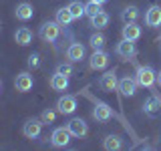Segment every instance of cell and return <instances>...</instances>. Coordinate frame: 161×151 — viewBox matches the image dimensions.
I'll return each mask as SVG.
<instances>
[{
	"instance_id": "6da1fadb",
	"label": "cell",
	"mask_w": 161,
	"mask_h": 151,
	"mask_svg": "<svg viewBox=\"0 0 161 151\" xmlns=\"http://www.w3.org/2000/svg\"><path fill=\"white\" fill-rule=\"evenodd\" d=\"M135 79H137V85L139 87H153L157 83V73H155L151 67L147 64H139L137 70H135Z\"/></svg>"
},
{
	"instance_id": "7a4b0ae2",
	"label": "cell",
	"mask_w": 161,
	"mask_h": 151,
	"mask_svg": "<svg viewBox=\"0 0 161 151\" xmlns=\"http://www.w3.org/2000/svg\"><path fill=\"white\" fill-rule=\"evenodd\" d=\"M40 38L44 40V42H54V40L58 38L60 34V24L57 20H48V22H44L42 26H40Z\"/></svg>"
},
{
	"instance_id": "3957f363",
	"label": "cell",
	"mask_w": 161,
	"mask_h": 151,
	"mask_svg": "<svg viewBox=\"0 0 161 151\" xmlns=\"http://www.w3.org/2000/svg\"><path fill=\"white\" fill-rule=\"evenodd\" d=\"M115 53L119 54V59L121 60H131L137 54V47H135V42L133 40H127V38H123L121 42H117V48H115Z\"/></svg>"
},
{
	"instance_id": "277c9868",
	"label": "cell",
	"mask_w": 161,
	"mask_h": 151,
	"mask_svg": "<svg viewBox=\"0 0 161 151\" xmlns=\"http://www.w3.org/2000/svg\"><path fill=\"white\" fill-rule=\"evenodd\" d=\"M70 131L67 127H57L50 133V143L54 145V147H67V145L70 143Z\"/></svg>"
},
{
	"instance_id": "5b68a950",
	"label": "cell",
	"mask_w": 161,
	"mask_h": 151,
	"mask_svg": "<svg viewBox=\"0 0 161 151\" xmlns=\"http://www.w3.org/2000/svg\"><path fill=\"white\" fill-rule=\"evenodd\" d=\"M107 64H109V53H105L103 48L93 50V54L89 57V67L93 70H103L107 69Z\"/></svg>"
},
{
	"instance_id": "8992f818",
	"label": "cell",
	"mask_w": 161,
	"mask_h": 151,
	"mask_svg": "<svg viewBox=\"0 0 161 151\" xmlns=\"http://www.w3.org/2000/svg\"><path fill=\"white\" fill-rule=\"evenodd\" d=\"M99 85L103 91H107V93H113V91H117L119 87V81H117V70H107L105 75H101L99 79Z\"/></svg>"
},
{
	"instance_id": "52a82bcc",
	"label": "cell",
	"mask_w": 161,
	"mask_h": 151,
	"mask_svg": "<svg viewBox=\"0 0 161 151\" xmlns=\"http://www.w3.org/2000/svg\"><path fill=\"white\" fill-rule=\"evenodd\" d=\"M57 111L60 115H73L77 111V99L73 95H64L57 101Z\"/></svg>"
},
{
	"instance_id": "ba28073f",
	"label": "cell",
	"mask_w": 161,
	"mask_h": 151,
	"mask_svg": "<svg viewBox=\"0 0 161 151\" xmlns=\"http://www.w3.org/2000/svg\"><path fill=\"white\" fill-rule=\"evenodd\" d=\"M42 119H28L22 127V133L26 139H36L40 137V131H42Z\"/></svg>"
},
{
	"instance_id": "9c48e42d",
	"label": "cell",
	"mask_w": 161,
	"mask_h": 151,
	"mask_svg": "<svg viewBox=\"0 0 161 151\" xmlns=\"http://www.w3.org/2000/svg\"><path fill=\"white\" fill-rule=\"evenodd\" d=\"M93 117L97 121H101V123H107V121L113 119V109H111L107 103L97 101V103H95V109H93Z\"/></svg>"
},
{
	"instance_id": "30bf717a",
	"label": "cell",
	"mask_w": 161,
	"mask_h": 151,
	"mask_svg": "<svg viewBox=\"0 0 161 151\" xmlns=\"http://www.w3.org/2000/svg\"><path fill=\"white\" fill-rule=\"evenodd\" d=\"M137 79H131V77H123L119 81V87H117V91L123 97H133L135 93H137Z\"/></svg>"
},
{
	"instance_id": "8fae6325",
	"label": "cell",
	"mask_w": 161,
	"mask_h": 151,
	"mask_svg": "<svg viewBox=\"0 0 161 151\" xmlns=\"http://www.w3.org/2000/svg\"><path fill=\"white\" fill-rule=\"evenodd\" d=\"M67 129L70 131V135H73V137H77V139L85 137V135L89 133V125L85 123L83 119H70L69 123H67Z\"/></svg>"
},
{
	"instance_id": "7c38bea8",
	"label": "cell",
	"mask_w": 161,
	"mask_h": 151,
	"mask_svg": "<svg viewBox=\"0 0 161 151\" xmlns=\"http://www.w3.org/2000/svg\"><path fill=\"white\" fill-rule=\"evenodd\" d=\"M145 24H147L149 28L161 26V6L153 4V6L147 8V12H145Z\"/></svg>"
},
{
	"instance_id": "4fadbf2b",
	"label": "cell",
	"mask_w": 161,
	"mask_h": 151,
	"mask_svg": "<svg viewBox=\"0 0 161 151\" xmlns=\"http://www.w3.org/2000/svg\"><path fill=\"white\" fill-rule=\"evenodd\" d=\"M32 85H34V79H32V75L30 73H20L16 75V81H14V87H16L18 93H28L30 89H32Z\"/></svg>"
},
{
	"instance_id": "5bb4252c",
	"label": "cell",
	"mask_w": 161,
	"mask_h": 151,
	"mask_svg": "<svg viewBox=\"0 0 161 151\" xmlns=\"http://www.w3.org/2000/svg\"><path fill=\"white\" fill-rule=\"evenodd\" d=\"M121 34H123V38H127V40H139L141 38V26L137 22H127L123 26V30H121Z\"/></svg>"
},
{
	"instance_id": "9a60e30c",
	"label": "cell",
	"mask_w": 161,
	"mask_h": 151,
	"mask_svg": "<svg viewBox=\"0 0 161 151\" xmlns=\"http://www.w3.org/2000/svg\"><path fill=\"white\" fill-rule=\"evenodd\" d=\"M67 59L70 63H80V60L85 59V47L80 42H73L67 50Z\"/></svg>"
},
{
	"instance_id": "2e32d148",
	"label": "cell",
	"mask_w": 161,
	"mask_h": 151,
	"mask_svg": "<svg viewBox=\"0 0 161 151\" xmlns=\"http://www.w3.org/2000/svg\"><path fill=\"white\" fill-rule=\"evenodd\" d=\"M14 14H16L18 20L26 22V20H30L34 16V8H32V4H28V2H20L16 6V10H14Z\"/></svg>"
},
{
	"instance_id": "e0dca14e",
	"label": "cell",
	"mask_w": 161,
	"mask_h": 151,
	"mask_svg": "<svg viewBox=\"0 0 161 151\" xmlns=\"http://www.w3.org/2000/svg\"><path fill=\"white\" fill-rule=\"evenodd\" d=\"M50 89L53 91H67L69 89V77H64L60 73H54L50 77Z\"/></svg>"
},
{
	"instance_id": "ac0fdd59",
	"label": "cell",
	"mask_w": 161,
	"mask_h": 151,
	"mask_svg": "<svg viewBox=\"0 0 161 151\" xmlns=\"http://www.w3.org/2000/svg\"><path fill=\"white\" fill-rule=\"evenodd\" d=\"M109 20H111V16H109L107 12H103V10H101L99 14H95V16L91 18V26L97 28V30H103V28L109 26Z\"/></svg>"
},
{
	"instance_id": "d6986e66",
	"label": "cell",
	"mask_w": 161,
	"mask_h": 151,
	"mask_svg": "<svg viewBox=\"0 0 161 151\" xmlns=\"http://www.w3.org/2000/svg\"><path fill=\"white\" fill-rule=\"evenodd\" d=\"M14 40H16V44H20V47H28V44L32 42V32L22 26L14 32Z\"/></svg>"
},
{
	"instance_id": "ffe728a7",
	"label": "cell",
	"mask_w": 161,
	"mask_h": 151,
	"mask_svg": "<svg viewBox=\"0 0 161 151\" xmlns=\"http://www.w3.org/2000/svg\"><path fill=\"white\" fill-rule=\"evenodd\" d=\"M103 147L107 151H117V149L123 147V141H121L119 135H107L105 141H103Z\"/></svg>"
},
{
	"instance_id": "44dd1931",
	"label": "cell",
	"mask_w": 161,
	"mask_h": 151,
	"mask_svg": "<svg viewBox=\"0 0 161 151\" xmlns=\"http://www.w3.org/2000/svg\"><path fill=\"white\" fill-rule=\"evenodd\" d=\"M73 20H75V18H73V14H70L69 6H63V8L57 10V22L60 24V26H69Z\"/></svg>"
},
{
	"instance_id": "7402d4cb",
	"label": "cell",
	"mask_w": 161,
	"mask_h": 151,
	"mask_svg": "<svg viewBox=\"0 0 161 151\" xmlns=\"http://www.w3.org/2000/svg\"><path fill=\"white\" fill-rule=\"evenodd\" d=\"M137 18H139V8L137 6H127L123 12H121V20H123L125 24H127V22H135Z\"/></svg>"
},
{
	"instance_id": "603a6c76",
	"label": "cell",
	"mask_w": 161,
	"mask_h": 151,
	"mask_svg": "<svg viewBox=\"0 0 161 151\" xmlns=\"http://www.w3.org/2000/svg\"><path fill=\"white\" fill-rule=\"evenodd\" d=\"M159 109H161V103H159L155 97H149V99L143 103V111H145L147 115H157Z\"/></svg>"
},
{
	"instance_id": "cb8c5ba5",
	"label": "cell",
	"mask_w": 161,
	"mask_h": 151,
	"mask_svg": "<svg viewBox=\"0 0 161 151\" xmlns=\"http://www.w3.org/2000/svg\"><path fill=\"white\" fill-rule=\"evenodd\" d=\"M69 10H70V14H73L75 20H79V18L85 16V4L79 2V0H73V2L69 4Z\"/></svg>"
},
{
	"instance_id": "d4e9b609",
	"label": "cell",
	"mask_w": 161,
	"mask_h": 151,
	"mask_svg": "<svg viewBox=\"0 0 161 151\" xmlns=\"http://www.w3.org/2000/svg\"><path fill=\"white\" fill-rule=\"evenodd\" d=\"M105 42H107V36L101 34V32H95L93 36L89 38V44H91V48H93V50H101V48L105 47Z\"/></svg>"
},
{
	"instance_id": "484cf974",
	"label": "cell",
	"mask_w": 161,
	"mask_h": 151,
	"mask_svg": "<svg viewBox=\"0 0 161 151\" xmlns=\"http://www.w3.org/2000/svg\"><path fill=\"white\" fill-rule=\"evenodd\" d=\"M101 10H103V8H101V4H99V2H93V0H89V2L85 4V14H87L89 18H93L95 14H99V12H101Z\"/></svg>"
},
{
	"instance_id": "4316f807",
	"label": "cell",
	"mask_w": 161,
	"mask_h": 151,
	"mask_svg": "<svg viewBox=\"0 0 161 151\" xmlns=\"http://www.w3.org/2000/svg\"><path fill=\"white\" fill-rule=\"evenodd\" d=\"M57 73H60V75H64V77L70 79L75 70H73V64H70V63H60L58 67H57Z\"/></svg>"
},
{
	"instance_id": "83f0119b",
	"label": "cell",
	"mask_w": 161,
	"mask_h": 151,
	"mask_svg": "<svg viewBox=\"0 0 161 151\" xmlns=\"http://www.w3.org/2000/svg\"><path fill=\"white\" fill-rule=\"evenodd\" d=\"M40 119H42L44 125H50V123H54V119H57V113H54L53 109H47V111H42Z\"/></svg>"
},
{
	"instance_id": "f1b7e54d",
	"label": "cell",
	"mask_w": 161,
	"mask_h": 151,
	"mask_svg": "<svg viewBox=\"0 0 161 151\" xmlns=\"http://www.w3.org/2000/svg\"><path fill=\"white\" fill-rule=\"evenodd\" d=\"M28 67H30V69H38V67H40V54H38V53H32V54L28 57Z\"/></svg>"
},
{
	"instance_id": "f546056e",
	"label": "cell",
	"mask_w": 161,
	"mask_h": 151,
	"mask_svg": "<svg viewBox=\"0 0 161 151\" xmlns=\"http://www.w3.org/2000/svg\"><path fill=\"white\" fill-rule=\"evenodd\" d=\"M157 85H159V87H161V70H159V73H157Z\"/></svg>"
},
{
	"instance_id": "4dcf8cb0",
	"label": "cell",
	"mask_w": 161,
	"mask_h": 151,
	"mask_svg": "<svg viewBox=\"0 0 161 151\" xmlns=\"http://www.w3.org/2000/svg\"><path fill=\"white\" fill-rule=\"evenodd\" d=\"M93 2H99V4H105V2H107V0H93Z\"/></svg>"
},
{
	"instance_id": "1f68e13d",
	"label": "cell",
	"mask_w": 161,
	"mask_h": 151,
	"mask_svg": "<svg viewBox=\"0 0 161 151\" xmlns=\"http://www.w3.org/2000/svg\"><path fill=\"white\" fill-rule=\"evenodd\" d=\"M0 91H2V83H0Z\"/></svg>"
}]
</instances>
